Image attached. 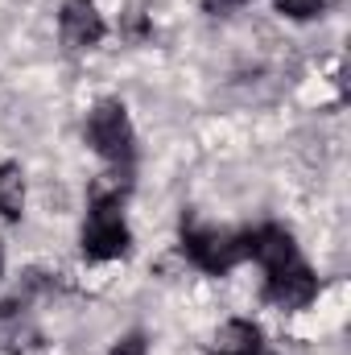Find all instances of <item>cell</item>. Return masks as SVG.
Returning <instances> with one entry per match:
<instances>
[{
    "instance_id": "9",
    "label": "cell",
    "mask_w": 351,
    "mask_h": 355,
    "mask_svg": "<svg viewBox=\"0 0 351 355\" xmlns=\"http://www.w3.org/2000/svg\"><path fill=\"white\" fill-rule=\"evenodd\" d=\"M281 17H293V21H310L327 8V0H273Z\"/></svg>"
},
{
    "instance_id": "1",
    "label": "cell",
    "mask_w": 351,
    "mask_h": 355,
    "mask_svg": "<svg viewBox=\"0 0 351 355\" xmlns=\"http://www.w3.org/2000/svg\"><path fill=\"white\" fill-rule=\"evenodd\" d=\"M182 248L203 272H228L248 257V232H215V227H186L182 232Z\"/></svg>"
},
{
    "instance_id": "12",
    "label": "cell",
    "mask_w": 351,
    "mask_h": 355,
    "mask_svg": "<svg viewBox=\"0 0 351 355\" xmlns=\"http://www.w3.org/2000/svg\"><path fill=\"white\" fill-rule=\"evenodd\" d=\"M0 272H4V248H0Z\"/></svg>"
},
{
    "instance_id": "10",
    "label": "cell",
    "mask_w": 351,
    "mask_h": 355,
    "mask_svg": "<svg viewBox=\"0 0 351 355\" xmlns=\"http://www.w3.org/2000/svg\"><path fill=\"white\" fill-rule=\"evenodd\" d=\"M112 355H145V339H141V335H124V339L112 347Z\"/></svg>"
},
{
    "instance_id": "8",
    "label": "cell",
    "mask_w": 351,
    "mask_h": 355,
    "mask_svg": "<svg viewBox=\"0 0 351 355\" xmlns=\"http://www.w3.org/2000/svg\"><path fill=\"white\" fill-rule=\"evenodd\" d=\"M25 211V174L21 166H0V215L21 219Z\"/></svg>"
},
{
    "instance_id": "3",
    "label": "cell",
    "mask_w": 351,
    "mask_h": 355,
    "mask_svg": "<svg viewBox=\"0 0 351 355\" xmlns=\"http://www.w3.org/2000/svg\"><path fill=\"white\" fill-rule=\"evenodd\" d=\"M128 252V227L120 219V202H103L95 198L91 219L83 227V257L87 261H112Z\"/></svg>"
},
{
    "instance_id": "5",
    "label": "cell",
    "mask_w": 351,
    "mask_h": 355,
    "mask_svg": "<svg viewBox=\"0 0 351 355\" xmlns=\"http://www.w3.org/2000/svg\"><path fill=\"white\" fill-rule=\"evenodd\" d=\"M58 29H62V42H67L71 50H91V46H99L103 33H108L99 8H95L91 0H67V4H62V17H58Z\"/></svg>"
},
{
    "instance_id": "11",
    "label": "cell",
    "mask_w": 351,
    "mask_h": 355,
    "mask_svg": "<svg viewBox=\"0 0 351 355\" xmlns=\"http://www.w3.org/2000/svg\"><path fill=\"white\" fill-rule=\"evenodd\" d=\"M236 4H244V0H207V8H215V12L219 8H236Z\"/></svg>"
},
{
    "instance_id": "2",
    "label": "cell",
    "mask_w": 351,
    "mask_h": 355,
    "mask_svg": "<svg viewBox=\"0 0 351 355\" xmlns=\"http://www.w3.org/2000/svg\"><path fill=\"white\" fill-rule=\"evenodd\" d=\"M87 141L99 157H108L112 166H128L132 162V124L120 99H103L95 103L87 116Z\"/></svg>"
},
{
    "instance_id": "7",
    "label": "cell",
    "mask_w": 351,
    "mask_h": 355,
    "mask_svg": "<svg viewBox=\"0 0 351 355\" xmlns=\"http://www.w3.org/2000/svg\"><path fill=\"white\" fill-rule=\"evenodd\" d=\"M211 355H261V331L244 318H232V322L219 327Z\"/></svg>"
},
{
    "instance_id": "4",
    "label": "cell",
    "mask_w": 351,
    "mask_h": 355,
    "mask_svg": "<svg viewBox=\"0 0 351 355\" xmlns=\"http://www.w3.org/2000/svg\"><path fill=\"white\" fill-rule=\"evenodd\" d=\"M314 293H318V281H314L310 268L302 265V257H293L289 265H281V268H268V302H273V306L298 310V306H306Z\"/></svg>"
},
{
    "instance_id": "6",
    "label": "cell",
    "mask_w": 351,
    "mask_h": 355,
    "mask_svg": "<svg viewBox=\"0 0 351 355\" xmlns=\"http://www.w3.org/2000/svg\"><path fill=\"white\" fill-rule=\"evenodd\" d=\"M248 257H257L264 268H281L298 257V248L285 227H257L248 232Z\"/></svg>"
}]
</instances>
